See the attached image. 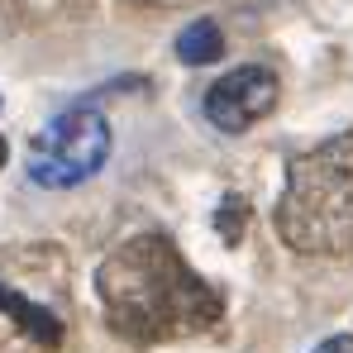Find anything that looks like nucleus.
<instances>
[{"mask_svg": "<svg viewBox=\"0 0 353 353\" xmlns=\"http://www.w3.org/2000/svg\"><path fill=\"white\" fill-rule=\"evenodd\" d=\"M105 325L124 344L153 349L220 325L225 296L215 292L168 234H134L96 268Z\"/></svg>", "mask_w": 353, "mask_h": 353, "instance_id": "1", "label": "nucleus"}, {"mask_svg": "<svg viewBox=\"0 0 353 353\" xmlns=\"http://www.w3.org/2000/svg\"><path fill=\"white\" fill-rule=\"evenodd\" d=\"M272 225L292 253L344 258L353 253V129L296 153L277 196Z\"/></svg>", "mask_w": 353, "mask_h": 353, "instance_id": "2", "label": "nucleus"}, {"mask_svg": "<svg viewBox=\"0 0 353 353\" xmlns=\"http://www.w3.org/2000/svg\"><path fill=\"white\" fill-rule=\"evenodd\" d=\"M105 158H110V119L91 105H72L29 143V181L67 191L96 176Z\"/></svg>", "mask_w": 353, "mask_h": 353, "instance_id": "3", "label": "nucleus"}, {"mask_svg": "<svg viewBox=\"0 0 353 353\" xmlns=\"http://www.w3.org/2000/svg\"><path fill=\"white\" fill-rule=\"evenodd\" d=\"M277 96H282L277 72H268V67H234V72H225L205 91V119L215 129H225V134H243L263 115H272Z\"/></svg>", "mask_w": 353, "mask_h": 353, "instance_id": "4", "label": "nucleus"}, {"mask_svg": "<svg viewBox=\"0 0 353 353\" xmlns=\"http://www.w3.org/2000/svg\"><path fill=\"white\" fill-rule=\"evenodd\" d=\"M0 320L14 325V334L24 344H34V349H43V353H53L62 344V334H67L58 310L43 305V301H34L24 287H14L5 272H0Z\"/></svg>", "mask_w": 353, "mask_h": 353, "instance_id": "5", "label": "nucleus"}, {"mask_svg": "<svg viewBox=\"0 0 353 353\" xmlns=\"http://www.w3.org/2000/svg\"><path fill=\"white\" fill-rule=\"evenodd\" d=\"M220 53H225V34H220L215 19H196V24H186L181 39H176V58L186 62V67L220 62Z\"/></svg>", "mask_w": 353, "mask_h": 353, "instance_id": "6", "label": "nucleus"}, {"mask_svg": "<svg viewBox=\"0 0 353 353\" xmlns=\"http://www.w3.org/2000/svg\"><path fill=\"white\" fill-rule=\"evenodd\" d=\"M243 220H248V205L239 196H225V205H220V234H225V243H239Z\"/></svg>", "mask_w": 353, "mask_h": 353, "instance_id": "7", "label": "nucleus"}, {"mask_svg": "<svg viewBox=\"0 0 353 353\" xmlns=\"http://www.w3.org/2000/svg\"><path fill=\"white\" fill-rule=\"evenodd\" d=\"M315 353H353V334H330Z\"/></svg>", "mask_w": 353, "mask_h": 353, "instance_id": "8", "label": "nucleus"}, {"mask_svg": "<svg viewBox=\"0 0 353 353\" xmlns=\"http://www.w3.org/2000/svg\"><path fill=\"white\" fill-rule=\"evenodd\" d=\"M5 158H10V143H5V139H0V168H5Z\"/></svg>", "mask_w": 353, "mask_h": 353, "instance_id": "9", "label": "nucleus"}]
</instances>
